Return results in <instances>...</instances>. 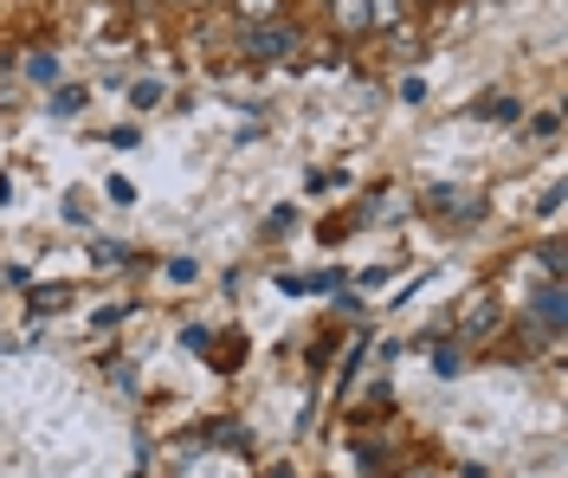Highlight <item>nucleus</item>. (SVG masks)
Listing matches in <instances>:
<instances>
[{"instance_id":"nucleus-6","label":"nucleus","mask_w":568,"mask_h":478,"mask_svg":"<svg viewBox=\"0 0 568 478\" xmlns=\"http://www.w3.org/2000/svg\"><path fill=\"white\" fill-rule=\"evenodd\" d=\"M33 311H65V285L59 292H33Z\"/></svg>"},{"instance_id":"nucleus-1","label":"nucleus","mask_w":568,"mask_h":478,"mask_svg":"<svg viewBox=\"0 0 568 478\" xmlns=\"http://www.w3.org/2000/svg\"><path fill=\"white\" fill-rule=\"evenodd\" d=\"M291 45H297V33L278 27V20H272V27H246V52H252V59H284Z\"/></svg>"},{"instance_id":"nucleus-7","label":"nucleus","mask_w":568,"mask_h":478,"mask_svg":"<svg viewBox=\"0 0 568 478\" xmlns=\"http://www.w3.org/2000/svg\"><path fill=\"white\" fill-rule=\"evenodd\" d=\"M272 478H291V472H272Z\"/></svg>"},{"instance_id":"nucleus-4","label":"nucleus","mask_w":568,"mask_h":478,"mask_svg":"<svg viewBox=\"0 0 568 478\" xmlns=\"http://www.w3.org/2000/svg\"><path fill=\"white\" fill-rule=\"evenodd\" d=\"M233 7H240V20H246V27H272V20L284 13V0H233Z\"/></svg>"},{"instance_id":"nucleus-5","label":"nucleus","mask_w":568,"mask_h":478,"mask_svg":"<svg viewBox=\"0 0 568 478\" xmlns=\"http://www.w3.org/2000/svg\"><path fill=\"white\" fill-rule=\"evenodd\" d=\"M368 27L375 33H394L400 27V0H368Z\"/></svg>"},{"instance_id":"nucleus-3","label":"nucleus","mask_w":568,"mask_h":478,"mask_svg":"<svg viewBox=\"0 0 568 478\" xmlns=\"http://www.w3.org/2000/svg\"><path fill=\"white\" fill-rule=\"evenodd\" d=\"M336 27L343 33H375L368 27V0H336Z\"/></svg>"},{"instance_id":"nucleus-2","label":"nucleus","mask_w":568,"mask_h":478,"mask_svg":"<svg viewBox=\"0 0 568 478\" xmlns=\"http://www.w3.org/2000/svg\"><path fill=\"white\" fill-rule=\"evenodd\" d=\"M530 317L542 324V330H556V324H562V292H556V285H542V292L530 297Z\"/></svg>"}]
</instances>
